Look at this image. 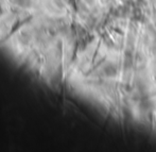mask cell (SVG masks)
I'll use <instances>...</instances> for the list:
<instances>
[{
    "mask_svg": "<svg viewBox=\"0 0 156 152\" xmlns=\"http://www.w3.org/2000/svg\"><path fill=\"white\" fill-rule=\"evenodd\" d=\"M118 74V67L114 62H106L101 68L100 74L106 78H114Z\"/></svg>",
    "mask_w": 156,
    "mask_h": 152,
    "instance_id": "6da1fadb",
    "label": "cell"
},
{
    "mask_svg": "<svg viewBox=\"0 0 156 152\" xmlns=\"http://www.w3.org/2000/svg\"><path fill=\"white\" fill-rule=\"evenodd\" d=\"M147 64H148L147 56L144 53H141V52H138L135 56V58H134V65L136 66V68L139 71H142L147 67Z\"/></svg>",
    "mask_w": 156,
    "mask_h": 152,
    "instance_id": "7a4b0ae2",
    "label": "cell"
}]
</instances>
